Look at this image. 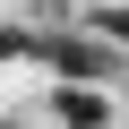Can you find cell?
Returning a JSON list of instances; mask_svg holds the SVG:
<instances>
[{
	"label": "cell",
	"mask_w": 129,
	"mask_h": 129,
	"mask_svg": "<svg viewBox=\"0 0 129 129\" xmlns=\"http://www.w3.org/2000/svg\"><path fill=\"white\" fill-rule=\"evenodd\" d=\"M0 60H35V35H17V26H9V35H0Z\"/></svg>",
	"instance_id": "3"
},
{
	"label": "cell",
	"mask_w": 129,
	"mask_h": 129,
	"mask_svg": "<svg viewBox=\"0 0 129 129\" xmlns=\"http://www.w3.org/2000/svg\"><path fill=\"white\" fill-rule=\"evenodd\" d=\"M95 26H103L112 43H129V9H95Z\"/></svg>",
	"instance_id": "4"
},
{
	"label": "cell",
	"mask_w": 129,
	"mask_h": 129,
	"mask_svg": "<svg viewBox=\"0 0 129 129\" xmlns=\"http://www.w3.org/2000/svg\"><path fill=\"white\" fill-rule=\"evenodd\" d=\"M52 112H60V129H103V120H112V103H103L95 86H78V78L52 95Z\"/></svg>",
	"instance_id": "2"
},
{
	"label": "cell",
	"mask_w": 129,
	"mask_h": 129,
	"mask_svg": "<svg viewBox=\"0 0 129 129\" xmlns=\"http://www.w3.org/2000/svg\"><path fill=\"white\" fill-rule=\"evenodd\" d=\"M35 60H52L60 78H120V52H103V43H78V35L35 43Z\"/></svg>",
	"instance_id": "1"
},
{
	"label": "cell",
	"mask_w": 129,
	"mask_h": 129,
	"mask_svg": "<svg viewBox=\"0 0 129 129\" xmlns=\"http://www.w3.org/2000/svg\"><path fill=\"white\" fill-rule=\"evenodd\" d=\"M0 129H9V120H0Z\"/></svg>",
	"instance_id": "5"
}]
</instances>
